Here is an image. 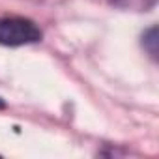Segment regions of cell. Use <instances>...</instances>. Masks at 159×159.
Masks as SVG:
<instances>
[{
    "instance_id": "3",
    "label": "cell",
    "mask_w": 159,
    "mask_h": 159,
    "mask_svg": "<svg viewBox=\"0 0 159 159\" xmlns=\"http://www.w3.org/2000/svg\"><path fill=\"white\" fill-rule=\"evenodd\" d=\"M109 4H112V6H120V8H125L131 0H107Z\"/></svg>"
},
{
    "instance_id": "4",
    "label": "cell",
    "mask_w": 159,
    "mask_h": 159,
    "mask_svg": "<svg viewBox=\"0 0 159 159\" xmlns=\"http://www.w3.org/2000/svg\"><path fill=\"white\" fill-rule=\"evenodd\" d=\"M2 109H6V101H4L2 98H0V111H2Z\"/></svg>"
},
{
    "instance_id": "1",
    "label": "cell",
    "mask_w": 159,
    "mask_h": 159,
    "mask_svg": "<svg viewBox=\"0 0 159 159\" xmlns=\"http://www.w3.org/2000/svg\"><path fill=\"white\" fill-rule=\"evenodd\" d=\"M43 32L39 26L25 17H4L0 19V45L21 47L41 41Z\"/></svg>"
},
{
    "instance_id": "2",
    "label": "cell",
    "mask_w": 159,
    "mask_h": 159,
    "mask_svg": "<svg viewBox=\"0 0 159 159\" xmlns=\"http://www.w3.org/2000/svg\"><path fill=\"white\" fill-rule=\"evenodd\" d=\"M142 45L144 49L150 52V56L153 60H157V26H152L148 32H144L142 36Z\"/></svg>"
}]
</instances>
